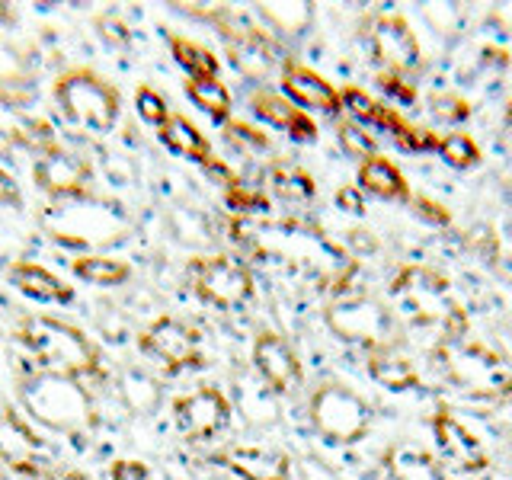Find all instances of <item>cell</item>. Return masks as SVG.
Wrapping results in <instances>:
<instances>
[{
	"label": "cell",
	"mask_w": 512,
	"mask_h": 480,
	"mask_svg": "<svg viewBox=\"0 0 512 480\" xmlns=\"http://www.w3.org/2000/svg\"><path fill=\"white\" fill-rule=\"evenodd\" d=\"M416 205H420V215H423V218L429 215L432 221H448V215H445V212H436V208H439L436 202H426V199H420Z\"/></svg>",
	"instance_id": "obj_46"
},
{
	"label": "cell",
	"mask_w": 512,
	"mask_h": 480,
	"mask_svg": "<svg viewBox=\"0 0 512 480\" xmlns=\"http://www.w3.org/2000/svg\"><path fill=\"white\" fill-rule=\"evenodd\" d=\"M7 282L29 301L39 304H71L74 301V288L55 276L52 269L32 260H13L7 266Z\"/></svg>",
	"instance_id": "obj_18"
},
{
	"label": "cell",
	"mask_w": 512,
	"mask_h": 480,
	"mask_svg": "<svg viewBox=\"0 0 512 480\" xmlns=\"http://www.w3.org/2000/svg\"><path fill=\"white\" fill-rule=\"evenodd\" d=\"M506 125H509V132H512V103H509V112H506Z\"/></svg>",
	"instance_id": "obj_47"
},
{
	"label": "cell",
	"mask_w": 512,
	"mask_h": 480,
	"mask_svg": "<svg viewBox=\"0 0 512 480\" xmlns=\"http://www.w3.org/2000/svg\"><path fill=\"white\" fill-rule=\"evenodd\" d=\"M263 20H269L282 32H301L311 23V7L308 4H263L260 7Z\"/></svg>",
	"instance_id": "obj_32"
},
{
	"label": "cell",
	"mask_w": 512,
	"mask_h": 480,
	"mask_svg": "<svg viewBox=\"0 0 512 480\" xmlns=\"http://www.w3.org/2000/svg\"><path fill=\"white\" fill-rule=\"evenodd\" d=\"M7 477H10V471L4 468V464H0V480H7Z\"/></svg>",
	"instance_id": "obj_48"
},
{
	"label": "cell",
	"mask_w": 512,
	"mask_h": 480,
	"mask_svg": "<svg viewBox=\"0 0 512 480\" xmlns=\"http://www.w3.org/2000/svg\"><path fill=\"white\" fill-rule=\"evenodd\" d=\"M228 138L234 144H240V148H256V151H263L269 144L263 132H256V128H250L244 122H228Z\"/></svg>",
	"instance_id": "obj_40"
},
{
	"label": "cell",
	"mask_w": 512,
	"mask_h": 480,
	"mask_svg": "<svg viewBox=\"0 0 512 480\" xmlns=\"http://www.w3.org/2000/svg\"><path fill=\"white\" fill-rule=\"evenodd\" d=\"M340 144L352 157H375V141L356 125H343L340 128Z\"/></svg>",
	"instance_id": "obj_35"
},
{
	"label": "cell",
	"mask_w": 512,
	"mask_h": 480,
	"mask_svg": "<svg viewBox=\"0 0 512 480\" xmlns=\"http://www.w3.org/2000/svg\"><path fill=\"white\" fill-rule=\"evenodd\" d=\"M253 368H256V375L266 381V388L276 391V394H292V391H298V384H301L298 352L276 330L256 333V340H253Z\"/></svg>",
	"instance_id": "obj_13"
},
{
	"label": "cell",
	"mask_w": 512,
	"mask_h": 480,
	"mask_svg": "<svg viewBox=\"0 0 512 480\" xmlns=\"http://www.w3.org/2000/svg\"><path fill=\"white\" fill-rule=\"evenodd\" d=\"M20 404L29 420L42 423L45 429L61 432V436L87 442L93 429L100 426L96 400L87 388V381L55 375V372H29L20 378Z\"/></svg>",
	"instance_id": "obj_1"
},
{
	"label": "cell",
	"mask_w": 512,
	"mask_h": 480,
	"mask_svg": "<svg viewBox=\"0 0 512 480\" xmlns=\"http://www.w3.org/2000/svg\"><path fill=\"white\" fill-rule=\"evenodd\" d=\"M250 109L260 116L266 125L272 128H282L288 138L295 141H314L317 138V125L308 119V112L298 109L292 100H285L279 93H269V90H256L250 96Z\"/></svg>",
	"instance_id": "obj_20"
},
{
	"label": "cell",
	"mask_w": 512,
	"mask_h": 480,
	"mask_svg": "<svg viewBox=\"0 0 512 480\" xmlns=\"http://www.w3.org/2000/svg\"><path fill=\"white\" fill-rule=\"evenodd\" d=\"M26 205V196H23V186L16 183V176L0 164V208H13V212H20Z\"/></svg>",
	"instance_id": "obj_36"
},
{
	"label": "cell",
	"mask_w": 512,
	"mask_h": 480,
	"mask_svg": "<svg viewBox=\"0 0 512 480\" xmlns=\"http://www.w3.org/2000/svg\"><path fill=\"white\" fill-rule=\"evenodd\" d=\"M391 295L410 324L436 336L439 346L461 340L464 327H468L461 304L452 295V285L426 266H410L400 272L391 285Z\"/></svg>",
	"instance_id": "obj_3"
},
{
	"label": "cell",
	"mask_w": 512,
	"mask_h": 480,
	"mask_svg": "<svg viewBox=\"0 0 512 480\" xmlns=\"http://www.w3.org/2000/svg\"><path fill=\"white\" fill-rule=\"evenodd\" d=\"M109 480H154V474L148 464L138 458H119V461H112Z\"/></svg>",
	"instance_id": "obj_38"
},
{
	"label": "cell",
	"mask_w": 512,
	"mask_h": 480,
	"mask_svg": "<svg viewBox=\"0 0 512 480\" xmlns=\"http://www.w3.org/2000/svg\"><path fill=\"white\" fill-rule=\"evenodd\" d=\"M160 141H164V148L173 151L176 157H186V160H196V164H208L215 154H212V144L208 138L196 128V122H189L183 112H170L167 125L160 128Z\"/></svg>",
	"instance_id": "obj_23"
},
{
	"label": "cell",
	"mask_w": 512,
	"mask_h": 480,
	"mask_svg": "<svg viewBox=\"0 0 512 480\" xmlns=\"http://www.w3.org/2000/svg\"><path fill=\"white\" fill-rule=\"evenodd\" d=\"M215 480H237V477H215Z\"/></svg>",
	"instance_id": "obj_49"
},
{
	"label": "cell",
	"mask_w": 512,
	"mask_h": 480,
	"mask_svg": "<svg viewBox=\"0 0 512 480\" xmlns=\"http://www.w3.org/2000/svg\"><path fill=\"white\" fill-rule=\"evenodd\" d=\"M343 103H346V109H349L356 119L372 122V125L384 128V132H391V135H397V132H400V125H404V119H397L391 109L378 106V103L372 100V96L362 93V90H356V87H349V90L343 93Z\"/></svg>",
	"instance_id": "obj_30"
},
{
	"label": "cell",
	"mask_w": 512,
	"mask_h": 480,
	"mask_svg": "<svg viewBox=\"0 0 512 480\" xmlns=\"http://www.w3.org/2000/svg\"><path fill=\"white\" fill-rule=\"evenodd\" d=\"M359 183L365 192H372L378 199H407V180L400 170L384 157H368L359 167Z\"/></svg>",
	"instance_id": "obj_25"
},
{
	"label": "cell",
	"mask_w": 512,
	"mask_h": 480,
	"mask_svg": "<svg viewBox=\"0 0 512 480\" xmlns=\"http://www.w3.org/2000/svg\"><path fill=\"white\" fill-rule=\"evenodd\" d=\"M96 26H100V36L106 39V42H112V45H125L128 42V32H125V26L116 20V16H100L96 20Z\"/></svg>",
	"instance_id": "obj_42"
},
{
	"label": "cell",
	"mask_w": 512,
	"mask_h": 480,
	"mask_svg": "<svg viewBox=\"0 0 512 480\" xmlns=\"http://www.w3.org/2000/svg\"><path fill=\"white\" fill-rule=\"evenodd\" d=\"M381 87L388 90L394 100H404V103H413V87L410 84H404V80H400L397 74H381Z\"/></svg>",
	"instance_id": "obj_43"
},
{
	"label": "cell",
	"mask_w": 512,
	"mask_h": 480,
	"mask_svg": "<svg viewBox=\"0 0 512 480\" xmlns=\"http://www.w3.org/2000/svg\"><path fill=\"white\" fill-rule=\"evenodd\" d=\"M32 183L52 199H84L93 189V167L80 154L55 144L36 157Z\"/></svg>",
	"instance_id": "obj_11"
},
{
	"label": "cell",
	"mask_w": 512,
	"mask_h": 480,
	"mask_svg": "<svg viewBox=\"0 0 512 480\" xmlns=\"http://www.w3.org/2000/svg\"><path fill=\"white\" fill-rule=\"evenodd\" d=\"M327 327L346 343L381 349L394 346V320L378 301L365 295H343L327 308Z\"/></svg>",
	"instance_id": "obj_9"
},
{
	"label": "cell",
	"mask_w": 512,
	"mask_h": 480,
	"mask_svg": "<svg viewBox=\"0 0 512 480\" xmlns=\"http://www.w3.org/2000/svg\"><path fill=\"white\" fill-rule=\"evenodd\" d=\"M224 199H228V205L234 208V212H263L266 208V196H260L256 189L244 186L240 180H234L228 186V192H224Z\"/></svg>",
	"instance_id": "obj_34"
},
{
	"label": "cell",
	"mask_w": 512,
	"mask_h": 480,
	"mask_svg": "<svg viewBox=\"0 0 512 480\" xmlns=\"http://www.w3.org/2000/svg\"><path fill=\"white\" fill-rule=\"evenodd\" d=\"M52 100L71 125L93 135H109L122 116V90L87 64L61 71L52 80Z\"/></svg>",
	"instance_id": "obj_4"
},
{
	"label": "cell",
	"mask_w": 512,
	"mask_h": 480,
	"mask_svg": "<svg viewBox=\"0 0 512 480\" xmlns=\"http://www.w3.org/2000/svg\"><path fill=\"white\" fill-rule=\"evenodd\" d=\"M493 263L503 272L506 279H512V228H506L493 244Z\"/></svg>",
	"instance_id": "obj_41"
},
{
	"label": "cell",
	"mask_w": 512,
	"mask_h": 480,
	"mask_svg": "<svg viewBox=\"0 0 512 480\" xmlns=\"http://www.w3.org/2000/svg\"><path fill=\"white\" fill-rule=\"evenodd\" d=\"M135 112H138V119L144 125H151V128H157V132H160V128H164L167 119H170V103H167V96L160 93L157 87L141 84L135 90Z\"/></svg>",
	"instance_id": "obj_31"
},
{
	"label": "cell",
	"mask_w": 512,
	"mask_h": 480,
	"mask_svg": "<svg viewBox=\"0 0 512 480\" xmlns=\"http://www.w3.org/2000/svg\"><path fill=\"white\" fill-rule=\"evenodd\" d=\"M0 141L13 144V148H26L36 157L58 144L55 128L45 119L32 116L23 96H16L10 90H0Z\"/></svg>",
	"instance_id": "obj_14"
},
{
	"label": "cell",
	"mask_w": 512,
	"mask_h": 480,
	"mask_svg": "<svg viewBox=\"0 0 512 480\" xmlns=\"http://www.w3.org/2000/svg\"><path fill=\"white\" fill-rule=\"evenodd\" d=\"M272 192L285 202H308L314 196V180L308 170H301L298 164H276L269 173Z\"/></svg>",
	"instance_id": "obj_29"
},
{
	"label": "cell",
	"mask_w": 512,
	"mask_h": 480,
	"mask_svg": "<svg viewBox=\"0 0 512 480\" xmlns=\"http://www.w3.org/2000/svg\"><path fill=\"white\" fill-rule=\"evenodd\" d=\"M39 480H90V477L77 468H55V464H48V468L39 474Z\"/></svg>",
	"instance_id": "obj_45"
},
{
	"label": "cell",
	"mask_w": 512,
	"mask_h": 480,
	"mask_svg": "<svg viewBox=\"0 0 512 480\" xmlns=\"http://www.w3.org/2000/svg\"><path fill=\"white\" fill-rule=\"evenodd\" d=\"M119 394L125 400V407L132 413H154L160 407V384L148 372H138V368H125L119 378Z\"/></svg>",
	"instance_id": "obj_28"
},
{
	"label": "cell",
	"mask_w": 512,
	"mask_h": 480,
	"mask_svg": "<svg viewBox=\"0 0 512 480\" xmlns=\"http://www.w3.org/2000/svg\"><path fill=\"white\" fill-rule=\"evenodd\" d=\"M432 436H436L442 455L448 464H455L458 471H484L487 452L474 432L464 426L452 410H439L432 416Z\"/></svg>",
	"instance_id": "obj_15"
},
{
	"label": "cell",
	"mask_w": 512,
	"mask_h": 480,
	"mask_svg": "<svg viewBox=\"0 0 512 480\" xmlns=\"http://www.w3.org/2000/svg\"><path fill=\"white\" fill-rule=\"evenodd\" d=\"M186 96L192 106H199L212 122H228L231 119V93L218 77H189L186 80Z\"/></svg>",
	"instance_id": "obj_27"
},
{
	"label": "cell",
	"mask_w": 512,
	"mask_h": 480,
	"mask_svg": "<svg viewBox=\"0 0 512 480\" xmlns=\"http://www.w3.org/2000/svg\"><path fill=\"white\" fill-rule=\"evenodd\" d=\"M432 112H436V119L442 122H461V119H468V103L458 100V96H436V100H432Z\"/></svg>",
	"instance_id": "obj_39"
},
{
	"label": "cell",
	"mask_w": 512,
	"mask_h": 480,
	"mask_svg": "<svg viewBox=\"0 0 512 480\" xmlns=\"http://www.w3.org/2000/svg\"><path fill=\"white\" fill-rule=\"evenodd\" d=\"M71 272L93 288H119L125 282H132L135 269L132 263L119 260V256H109V253H77L71 260Z\"/></svg>",
	"instance_id": "obj_22"
},
{
	"label": "cell",
	"mask_w": 512,
	"mask_h": 480,
	"mask_svg": "<svg viewBox=\"0 0 512 480\" xmlns=\"http://www.w3.org/2000/svg\"><path fill=\"white\" fill-rule=\"evenodd\" d=\"M237 480H292V461L276 448L263 445H231L215 455Z\"/></svg>",
	"instance_id": "obj_17"
},
{
	"label": "cell",
	"mask_w": 512,
	"mask_h": 480,
	"mask_svg": "<svg viewBox=\"0 0 512 480\" xmlns=\"http://www.w3.org/2000/svg\"><path fill=\"white\" fill-rule=\"evenodd\" d=\"M0 464L32 480H39V474L48 468L42 436L23 413H16L4 400H0Z\"/></svg>",
	"instance_id": "obj_12"
},
{
	"label": "cell",
	"mask_w": 512,
	"mask_h": 480,
	"mask_svg": "<svg viewBox=\"0 0 512 480\" xmlns=\"http://www.w3.org/2000/svg\"><path fill=\"white\" fill-rule=\"evenodd\" d=\"M311 423L314 429L333 445H352L359 442L368 426H372V410H368L365 400L346 388V384L327 381L311 394Z\"/></svg>",
	"instance_id": "obj_6"
},
{
	"label": "cell",
	"mask_w": 512,
	"mask_h": 480,
	"mask_svg": "<svg viewBox=\"0 0 512 480\" xmlns=\"http://www.w3.org/2000/svg\"><path fill=\"white\" fill-rule=\"evenodd\" d=\"M141 356H148L167 375H180L186 368L202 365V336L199 330L180 317H157L138 336Z\"/></svg>",
	"instance_id": "obj_8"
},
{
	"label": "cell",
	"mask_w": 512,
	"mask_h": 480,
	"mask_svg": "<svg viewBox=\"0 0 512 480\" xmlns=\"http://www.w3.org/2000/svg\"><path fill=\"white\" fill-rule=\"evenodd\" d=\"M336 205H340L343 212H352V215H362L365 212L359 189H340V192H336Z\"/></svg>",
	"instance_id": "obj_44"
},
{
	"label": "cell",
	"mask_w": 512,
	"mask_h": 480,
	"mask_svg": "<svg viewBox=\"0 0 512 480\" xmlns=\"http://www.w3.org/2000/svg\"><path fill=\"white\" fill-rule=\"evenodd\" d=\"M439 154L445 164H452L458 170H468L474 167L477 160H480V151H477V144L468 138V135H448L439 141Z\"/></svg>",
	"instance_id": "obj_33"
},
{
	"label": "cell",
	"mask_w": 512,
	"mask_h": 480,
	"mask_svg": "<svg viewBox=\"0 0 512 480\" xmlns=\"http://www.w3.org/2000/svg\"><path fill=\"white\" fill-rule=\"evenodd\" d=\"M282 90L298 109H320V112H336L340 109V93H336L324 77L314 74L304 64L288 61L282 68Z\"/></svg>",
	"instance_id": "obj_19"
},
{
	"label": "cell",
	"mask_w": 512,
	"mask_h": 480,
	"mask_svg": "<svg viewBox=\"0 0 512 480\" xmlns=\"http://www.w3.org/2000/svg\"><path fill=\"white\" fill-rule=\"evenodd\" d=\"M372 52L394 74H407L420 64V42L400 16H378L372 23Z\"/></svg>",
	"instance_id": "obj_16"
},
{
	"label": "cell",
	"mask_w": 512,
	"mask_h": 480,
	"mask_svg": "<svg viewBox=\"0 0 512 480\" xmlns=\"http://www.w3.org/2000/svg\"><path fill=\"white\" fill-rule=\"evenodd\" d=\"M16 340L39 362V372H55L68 378H100L103 375V352L87 330H80L71 320L52 314H29L16 327Z\"/></svg>",
	"instance_id": "obj_2"
},
{
	"label": "cell",
	"mask_w": 512,
	"mask_h": 480,
	"mask_svg": "<svg viewBox=\"0 0 512 480\" xmlns=\"http://www.w3.org/2000/svg\"><path fill=\"white\" fill-rule=\"evenodd\" d=\"M400 148L407 151H429V148H439V138H432L429 132H423V128H413V125H400V132L394 135Z\"/></svg>",
	"instance_id": "obj_37"
},
{
	"label": "cell",
	"mask_w": 512,
	"mask_h": 480,
	"mask_svg": "<svg viewBox=\"0 0 512 480\" xmlns=\"http://www.w3.org/2000/svg\"><path fill=\"white\" fill-rule=\"evenodd\" d=\"M167 45H170L173 61L180 64L189 77H218L221 64H218V55L212 52V48H205L202 42L189 39V36H180V32H170Z\"/></svg>",
	"instance_id": "obj_26"
},
{
	"label": "cell",
	"mask_w": 512,
	"mask_h": 480,
	"mask_svg": "<svg viewBox=\"0 0 512 480\" xmlns=\"http://www.w3.org/2000/svg\"><path fill=\"white\" fill-rule=\"evenodd\" d=\"M173 423L189 442H208L231 423V400L212 384L180 394L173 400Z\"/></svg>",
	"instance_id": "obj_10"
},
{
	"label": "cell",
	"mask_w": 512,
	"mask_h": 480,
	"mask_svg": "<svg viewBox=\"0 0 512 480\" xmlns=\"http://www.w3.org/2000/svg\"><path fill=\"white\" fill-rule=\"evenodd\" d=\"M368 372L372 378L381 384V388H391V391H410L420 384V375H416L413 362L397 352L394 346H381L368 352Z\"/></svg>",
	"instance_id": "obj_24"
},
{
	"label": "cell",
	"mask_w": 512,
	"mask_h": 480,
	"mask_svg": "<svg viewBox=\"0 0 512 480\" xmlns=\"http://www.w3.org/2000/svg\"><path fill=\"white\" fill-rule=\"evenodd\" d=\"M436 365L458 391L471 397L496 400V397L512 394L509 362L480 343H464V340L442 343L436 346Z\"/></svg>",
	"instance_id": "obj_5"
},
{
	"label": "cell",
	"mask_w": 512,
	"mask_h": 480,
	"mask_svg": "<svg viewBox=\"0 0 512 480\" xmlns=\"http://www.w3.org/2000/svg\"><path fill=\"white\" fill-rule=\"evenodd\" d=\"M384 468L391 480H448L445 468L432 458L423 445L397 442L384 455Z\"/></svg>",
	"instance_id": "obj_21"
},
{
	"label": "cell",
	"mask_w": 512,
	"mask_h": 480,
	"mask_svg": "<svg viewBox=\"0 0 512 480\" xmlns=\"http://www.w3.org/2000/svg\"><path fill=\"white\" fill-rule=\"evenodd\" d=\"M186 276L192 282V292H196L205 304L221 311H234L244 308L253 298V276L250 269L234 260V256H196L189 263Z\"/></svg>",
	"instance_id": "obj_7"
}]
</instances>
